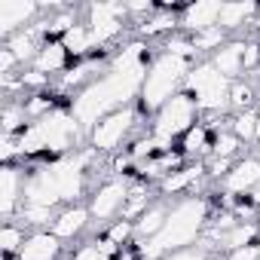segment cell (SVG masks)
<instances>
[{"label":"cell","instance_id":"cell-1","mask_svg":"<svg viewBox=\"0 0 260 260\" xmlns=\"http://www.w3.org/2000/svg\"><path fill=\"white\" fill-rule=\"evenodd\" d=\"M147 68H150V61H141V64H132V68H107L98 80H92L86 89H80L71 98L68 107L80 119V125L86 128V135L107 113H113L119 107H132V101L141 98Z\"/></svg>","mask_w":260,"mask_h":260},{"label":"cell","instance_id":"cell-2","mask_svg":"<svg viewBox=\"0 0 260 260\" xmlns=\"http://www.w3.org/2000/svg\"><path fill=\"white\" fill-rule=\"evenodd\" d=\"M208 199L205 196H181L178 202H172V211L166 217V226L150 239L138 245V257L141 260H166L169 254L199 245V239L208 230Z\"/></svg>","mask_w":260,"mask_h":260},{"label":"cell","instance_id":"cell-3","mask_svg":"<svg viewBox=\"0 0 260 260\" xmlns=\"http://www.w3.org/2000/svg\"><path fill=\"white\" fill-rule=\"evenodd\" d=\"M22 159L25 156H71L77 150H83V141H89L86 128L80 125V119L71 113V107H55L52 113L28 122V128L16 138Z\"/></svg>","mask_w":260,"mask_h":260},{"label":"cell","instance_id":"cell-4","mask_svg":"<svg viewBox=\"0 0 260 260\" xmlns=\"http://www.w3.org/2000/svg\"><path fill=\"white\" fill-rule=\"evenodd\" d=\"M196 61L190 58H181V55H172V52H159L150 68H147V80H144V89H141V113H156L169 98H175L178 92H184V80L190 74Z\"/></svg>","mask_w":260,"mask_h":260},{"label":"cell","instance_id":"cell-5","mask_svg":"<svg viewBox=\"0 0 260 260\" xmlns=\"http://www.w3.org/2000/svg\"><path fill=\"white\" fill-rule=\"evenodd\" d=\"M230 80L211 64V61H196L184 80V92L196 101L199 113L205 116H223L230 110Z\"/></svg>","mask_w":260,"mask_h":260},{"label":"cell","instance_id":"cell-6","mask_svg":"<svg viewBox=\"0 0 260 260\" xmlns=\"http://www.w3.org/2000/svg\"><path fill=\"white\" fill-rule=\"evenodd\" d=\"M196 116H199V107L196 101L187 95V92H178L175 98H169L156 113H153V122H150V135L159 147V153H169L172 150V141L175 138H184L190 128L196 125Z\"/></svg>","mask_w":260,"mask_h":260},{"label":"cell","instance_id":"cell-7","mask_svg":"<svg viewBox=\"0 0 260 260\" xmlns=\"http://www.w3.org/2000/svg\"><path fill=\"white\" fill-rule=\"evenodd\" d=\"M135 128H138V107H119V110L107 113L89 132V147L98 150L101 156L116 153L128 138H132Z\"/></svg>","mask_w":260,"mask_h":260},{"label":"cell","instance_id":"cell-8","mask_svg":"<svg viewBox=\"0 0 260 260\" xmlns=\"http://www.w3.org/2000/svg\"><path fill=\"white\" fill-rule=\"evenodd\" d=\"M125 19H128L125 4H113V0L92 4V7L86 10V25H89V34H92V46L101 49V46L113 43V40L122 34Z\"/></svg>","mask_w":260,"mask_h":260},{"label":"cell","instance_id":"cell-9","mask_svg":"<svg viewBox=\"0 0 260 260\" xmlns=\"http://www.w3.org/2000/svg\"><path fill=\"white\" fill-rule=\"evenodd\" d=\"M128 184L125 178H107L104 184H98L89 196V211H92V220L98 223H110L116 214H122L125 208V199H128Z\"/></svg>","mask_w":260,"mask_h":260},{"label":"cell","instance_id":"cell-10","mask_svg":"<svg viewBox=\"0 0 260 260\" xmlns=\"http://www.w3.org/2000/svg\"><path fill=\"white\" fill-rule=\"evenodd\" d=\"M40 13L43 7L34 4V0H0V37L10 40L13 34L37 25Z\"/></svg>","mask_w":260,"mask_h":260},{"label":"cell","instance_id":"cell-11","mask_svg":"<svg viewBox=\"0 0 260 260\" xmlns=\"http://www.w3.org/2000/svg\"><path fill=\"white\" fill-rule=\"evenodd\" d=\"M25 181H28V172L19 169L16 162L4 166V172H0V214L7 217V223L22 211V202H25Z\"/></svg>","mask_w":260,"mask_h":260},{"label":"cell","instance_id":"cell-12","mask_svg":"<svg viewBox=\"0 0 260 260\" xmlns=\"http://www.w3.org/2000/svg\"><path fill=\"white\" fill-rule=\"evenodd\" d=\"M257 184H260V156H239L226 172V178L220 181V190L226 196H242L251 193Z\"/></svg>","mask_w":260,"mask_h":260},{"label":"cell","instance_id":"cell-13","mask_svg":"<svg viewBox=\"0 0 260 260\" xmlns=\"http://www.w3.org/2000/svg\"><path fill=\"white\" fill-rule=\"evenodd\" d=\"M89 223H92V211H89V205H64L58 214H55V220H52V236H58L61 242H74L77 236H83L86 230H89Z\"/></svg>","mask_w":260,"mask_h":260},{"label":"cell","instance_id":"cell-14","mask_svg":"<svg viewBox=\"0 0 260 260\" xmlns=\"http://www.w3.org/2000/svg\"><path fill=\"white\" fill-rule=\"evenodd\" d=\"M220 7H223V4H217V0H196V4L184 7V13H181V28H184V34L193 37V34H199V31H205V28H217V22H220Z\"/></svg>","mask_w":260,"mask_h":260},{"label":"cell","instance_id":"cell-15","mask_svg":"<svg viewBox=\"0 0 260 260\" xmlns=\"http://www.w3.org/2000/svg\"><path fill=\"white\" fill-rule=\"evenodd\" d=\"M61 251H64V245L58 236H52V230H34L16 260H58Z\"/></svg>","mask_w":260,"mask_h":260},{"label":"cell","instance_id":"cell-16","mask_svg":"<svg viewBox=\"0 0 260 260\" xmlns=\"http://www.w3.org/2000/svg\"><path fill=\"white\" fill-rule=\"evenodd\" d=\"M245 46H248V40H226L208 61L233 83V80H242V74H245Z\"/></svg>","mask_w":260,"mask_h":260},{"label":"cell","instance_id":"cell-17","mask_svg":"<svg viewBox=\"0 0 260 260\" xmlns=\"http://www.w3.org/2000/svg\"><path fill=\"white\" fill-rule=\"evenodd\" d=\"M202 175H205V166H202V162H196V166H184V169H175L172 175H166V178L159 181V193H162L166 199L181 196V193L196 196V181H199Z\"/></svg>","mask_w":260,"mask_h":260},{"label":"cell","instance_id":"cell-18","mask_svg":"<svg viewBox=\"0 0 260 260\" xmlns=\"http://www.w3.org/2000/svg\"><path fill=\"white\" fill-rule=\"evenodd\" d=\"M260 19V7L254 0H230V4L220 7V28L223 31H239L245 25H257Z\"/></svg>","mask_w":260,"mask_h":260},{"label":"cell","instance_id":"cell-19","mask_svg":"<svg viewBox=\"0 0 260 260\" xmlns=\"http://www.w3.org/2000/svg\"><path fill=\"white\" fill-rule=\"evenodd\" d=\"M46 43V37L40 34V28L37 25H31V28H25V31H19V34H13L10 40H4V46L16 55V61L19 64H34V58H37V52H40V46Z\"/></svg>","mask_w":260,"mask_h":260},{"label":"cell","instance_id":"cell-20","mask_svg":"<svg viewBox=\"0 0 260 260\" xmlns=\"http://www.w3.org/2000/svg\"><path fill=\"white\" fill-rule=\"evenodd\" d=\"M169 211H172V202H169V199H153V205L135 220V239H138V245H141V242H150V239L166 226Z\"/></svg>","mask_w":260,"mask_h":260},{"label":"cell","instance_id":"cell-21","mask_svg":"<svg viewBox=\"0 0 260 260\" xmlns=\"http://www.w3.org/2000/svg\"><path fill=\"white\" fill-rule=\"evenodd\" d=\"M68 49H64V43L61 40H46L43 46H40V52H37V58H34V71L37 74H43V77H52V74H58V71H68Z\"/></svg>","mask_w":260,"mask_h":260},{"label":"cell","instance_id":"cell-22","mask_svg":"<svg viewBox=\"0 0 260 260\" xmlns=\"http://www.w3.org/2000/svg\"><path fill=\"white\" fill-rule=\"evenodd\" d=\"M61 43H64V49H68V55H74V58H80V61L95 52L92 34H89V25H86V22H77V25L61 37Z\"/></svg>","mask_w":260,"mask_h":260},{"label":"cell","instance_id":"cell-23","mask_svg":"<svg viewBox=\"0 0 260 260\" xmlns=\"http://www.w3.org/2000/svg\"><path fill=\"white\" fill-rule=\"evenodd\" d=\"M211 128L205 125V122H196L190 132L181 138V153L184 156H205V153H211Z\"/></svg>","mask_w":260,"mask_h":260},{"label":"cell","instance_id":"cell-24","mask_svg":"<svg viewBox=\"0 0 260 260\" xmlns=\"http://www.w3.org/2000/svg\"><path fill=\"white\" fill-rule=\"evenodd\" d=\"M113 257H119V248L113 242H107L104 236L89 239V242H83L71 251V260H113Z\"/></svg>","mask_w":260,"mask_h":260},{"label":"cell","instance_id":"cell-25","mask_svg":"<svg viewBox=\"0 0 260 260\" xmlns=\"http://www.w3.org/2000/svg\"><path fill=\"white\" fill-rule=\"evenodd\" d=\"M178 25H181V19H178L172 10H156L150 19H144V22L138 25V37H141V40H150V37H156V34L175 31Z\"/></svg>","mask_w":260,"mask_h":260},{"label":"cell","instance_id":"cell-26","mask_svg":"<svg viewBox=\"0 0 260 260\" xmlns=\"http://www.w3.org/2000/svg\"><path fill=\"white\" fill-rule=\"evenodd\" d=\"M153 205V196H150V187L147 184H132L128 187V199H125V208H122V220H138L147 208Z\"/></svg>","mask_w":260,"mask_h":260},{"label":"cell","instance_id":"cell-27","mask_svg":"<svg viewBox=\"0 0 260 260\" xmlns=\"http://www.w3.org/2000/svg\"><path fill=\"white\" fill-rule=\"evenodd\" d=\"M28 128V113L22 101H7L4 104V138H19Z\"/></svg>","mask_w":260,"mask_h":260},{"label":"cell","instance_id":"cell-28","mask_svg":"<svg viewBox=\"0 0 260 260\" xmlns=\"http://www.w3.org/2000/svg\"><path fill=\"white\" fill-rule=\"evenodd\" d=\"M257 116H260V110H242V113H233V119H230V132L242 141V144H248V141H257Z\"/></svg>","mask_w":260,"mask_h":260},{"label":"cell","instance_id":"cell-29","mask_svg":"<svg viewBox=\"0 0 260 260\" xmlns=\"http://www.w3.org/2000/svg\"><path fill=\"white\" fill-rule=\"evenodd\" d=\"M257 236H260V226L254 220H239L226 236H223V248L233 251V248H245V245H257Z\"/></svg>","mask_w":260,"mask_h":260},{"label":"cell","instance_id":"cell-30","mask_svg":"<svg viewBox=\"0 0 260 260\" xmlns=\"http://www.w3.org/2000/svg\"><path fill=\"white\" fill-rule=\"evenodd\" d=\"M28 236H31V233H25V223L10 220V223L4 226V233H0V248H4L7 257H19V251H22V245L28 242Z\"/></svg>","mask_w":260,"mask_h":260},{"label":"cell","instance_id":"cell-31","mask_svg":"<svg viewBox=\"0 0 260 260\" xmlns=\"http://www.w3.org/2000/svg\"><path fill=\"white\" fill-rule=\"evenodd\" d=\"M242 147H245V144L226 128V132H217V135L211 138V153H208V156H214V159H230V162H233V159L242 153Z\"/></svg>","mask_w":260,"mask_h":260},{"label":"cell","instance_id":"cell-32","mask_svg":"<svg viewBox=\"0 0 260 260\" xmlns=\"http://www.w3.org/2000/svg\"><path fill=\"white\" fill-rule=\"evenodd\" d=\"M254 101H257V86L248 83V80H233V86H230V107L236 113H242V110H251Z\"/></svg>","mask_w":260,"mask_h":260},{"label":"cell","instance_id":"cell-33","mask_svg":"<svg viewBox=\"0 0 260 260\" xmlns=\"http://www.w3.org/2000/svg\"><path fill=\"white\" fill-rule=\"evenodd\" d=\"M193 40V46H196V52H217L223 43H226V31L217 25V28H205V31H199V34H193L190 37Z\"/></svg>","mask_w":260,"mask_h":260},{"label":"cell","instance_id":"cell-34","mask_svg":"<svg viewBox=\"0 0 260 260\" xmlns=\"http://www.w3.org/2000/svg\"><path fill=\"white\" fill-rule=\"evenodd\" d=\"M55 214H58L55 208H40V205H22V211H19L22 223H31V226H37V230H43V226H52Z\"/></svg>","mask_w":260,"mask_h":260},{"label":"cell","instance_id":"cell-35","mask_svg":"<svg viewBox=\"0 0 260 260\" xmlns=\"http://www.w3.org/2000/svg\"><path fill=\"white\" fill-rule=\"evenodd\" d=\"M25 113H28V122H34V119H40V116H46V113H52L55 110V101L49 98V95H43V92H37V95H25Z\"/></svg>","mask_w":260,"mask_h":260},{"label":"cell","instance_id":"cell-36","mask_svg":"<svg viewBox=\"0 0 260 260\" xmlns=\"http://www.w3.org/2000/svg\"><path fill=\"white\" fill-rule=\"evenodd\" d=\"M104 239L119 248V245H125L128 239H135V223H132V220H113V223L104 230Z\"/></svg>","mask_w":260,"mask_h":260},{"label":"cell","instance_id":"cell-37","mask_svg":"<svg viewBox=\"0 0 260 260\" xmlns=\"http://www.w3.org/2000/svg\"><path fill=\"white\" fill-rule=\"evenodd\" d=\"M208 248L205 245H190V248H181V251H175V254H169L166 260H208Z\"/></svg>","mask_w":260,"mask_h":260},{"label":"cell","instance_id":"cell-38","mask_svg":"<svg viewBox=\"0 0 260 260\" xmlns=\"http://www.w3.org/2000/svg\"><path fill=\"white\" fill-rule=\"evenodd\" d=\"M223 260H260V242L257 245H245V248H233V251H226Z\"/></svg>","mask_w":260,"mask_h":260},{"label":"cell","instance_id":"cell-39","mask_svg":"<svg viewBox=\"0 0 260 260\" xmlns=\"http://www.w3.org/2000/svg\"><path fill=\"white\" fill-rule=\"evenodd\" d=\"M19 77H22V86H25V92H28V89H43V86H49V77L37 74L34 68H31V71H25V74H19Z\"/></svg>","mask_w":260,"mask_h":260},{"label":"cell","instance_id":"cell-40","mask_svg":"<svg viewBox=\"0 0 260 260\" xmlns=\"http://www.w3.org/2000/svg\"><path fill=\"white\" fill-rule=\"evenodd\" d=\"M16 64H19V61H16V55L4 46V49H0V77H10Z\"/></svg>","mask_w":260,"mask_h":260},{"label":"cell","instance_id":"cell-41","mask_svg":"<svg viewBox=\"0 0 260 260\" xmlns=\"http://www.w3.org/2000/svg\"><path fill=\"white\" fill-rule=\"evenodd\" d=\"M248 202H251V205H257V208H260V184H257V187H254V190H251V193H248Z\"/></svg>","mask_w":260,"mask_h":260},{"label":"cell","instance_id":"cell-42","mask_svg":"<svg viewBox=\"0 0 260 260\" xmlns=\"http://www.w3.org/2000/svg\"><path fill=\"white\" fill-rule=\"evenodd\" d=\"M257 144H260V116H257Z\"/></svg>","mask_w":260,"mask_h":260},{"label":"cell","instance_id":"cell-43","mask_svg":"<svg viewBox=\"0 0 260 260\" xmlns=\"http://www.w3.org/2000/svg\"><path fill=\"white\" fill-rule=\"evenodd\" d=\"M257 101H260V80H257Z\"/></svg>","mask_w":260,"mask_h":260},{"label":"cell","instance_id":"cell-44","mask_svg":"<svg viewBox=\"0 0 260 260\" xmlns=\"http://www.w3.org/2000/svg\"><path fill=\"white\" fill-rule=\"evenodd\" d=\"M257 40H260V22H257Z\"/></svg>","mask_w":260,"mask_h":260},{"label":"cell","instance_id":"cell-45","mask_svg":"<svg viewBox=\"0 0 260 260\" xmlns=\"http://www.w3.org/2000/svg\"><path fill=\"white\" fill-rule=\"evenodd\" d=\"M257 22H260V19H257Z\"/></svg>","mask_w":260,"mask_h":260}]
</instances>
